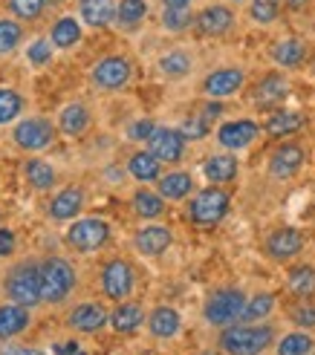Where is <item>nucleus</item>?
<instances>
[{"label": "nucleus", "mask_w": 315, "mask_h": 355, "mask_svg": "<svg viewBox=\"0 0 315 355\" xmlns=\"http://www.w3.org/2000/svg\"><path fill=\"white\" fill-rule=\"evenodd\" d=\"M9 12L17 17V21H35V17H41L44 9L49 6V0H6Z\"/></svg>", "instance_id": "37998d69"}, {"label": "nucleus", "mask_w": 315, "mask_h": 355, "mask_svg": "<svg viewBox=\"0 0 315 355\" xmlns=\"http://www.w3.org/2000/svg\"><path fill=\"white\" fill-rule=\"evenodd\" d=\"M194 0H162V6H191Z\"/></svg>", "instance_id": "603ef678"}, {"label": "nucleus", "mask_w": 315, "mask_h": 355, "mask_svg": "<svg viewBox=\"0 0 315 355\" xmlns=\"http://www.w3.org/2000/svg\"><path fill=\"white\" fill-rule=\"evenodd\" d=\"M133 78V64L125 55H104L93 64L90 69V81L104 93H116V90H125Z\"/></svg>", "instance_id": "6e6552de"}, {"label": "nucleus", "mask_w": 315, "mask_h": 355, "mask_svg": "<svg viewBox=\"0 0 315 355\" xmlns=\"http://www.w3.org/2000/svg\"><path fill=\"white\" fill-rule=\"evenodd\" d=\"M304 162H307V150L298 145V141H281V145L269 153L266 168H269L272 180L284 182V180H292V176L304 168Z\"/></svg>", "instance_id": "4468645a"}, {"label": "nucleus", "mask_w": 315, "mask_h": 355, "mask_svg": "<svg viewBox=\"0 0 315 355\" xmlns=\"http://www.w3.org/2000/svg\"><path fill=\"white\" fill-rule=\"evenodd\" d=\"M108 324H110V312L104 309L101 304H93V300L73 306V312L67 315V327L76 329V332H84V335H93V332H99L101 327H108Z\"/></svg>", "instance_id": "a211bd4d"}, {"label": "nucleus", "mask_w": 315, "mask_h": 355, "mask_svg": "<svg viewBox=\"0 0 315 355\" xmlns=\"http://www.w3.org/2000/svg\"><path fill=\"white\" fill-rule=\"evenodd\" d=\"M6 295L12 304H21L26 309L44 304V283H41V266L35 260H26L15 266L6 277Z\"/></svg>", "instance_id": "20e7f679"}, {"label": "nucleus", "mask_w": 315, "mask_h": 355, "mask_svg": "<svg viewBox=\"0 0 315 355\" xmlns=\"http://www.w3.org/2000/svg\"><path fill=\"white\" fill-rule=\"evenodd\" d=\"M237 173H240V162H237V156L235 153H212V156H205V162H203V176L212 185H229L237 180Z\"/></svg>", "instance_id": "412c9836"}, {"label": "nucleus", "mask_w": 315, "mask_h": 355, "mask_svg": "<svg viewBox=\"0 0 315 355\" xmlns=\"http://www.w3.org/2000/svg\"><path fill=\"white\" fill-rule=\"evenodd\" d=\"M180 133H182L188 141H203L208 133H212V119H205L200 110H197V113H191V116L182 119Z\"/></svg>", "instance_id": "79ce46f5"}, {"label": "nucleus", "mask_w": 315, "mask_h": 355, "mask_svg": "<svg viewBox=\"0 0 315 355\" xmlns=\"http://www.w3.org/2000/svg\"><path fill=\"white\" fill-rule=\"evenodd\" d=\"M269 58L281 69H298L309 58V46L301 38H281L269 46Z\"/></svg>", "instance_id": "6ab92c4d"}, {"label": "nucleus", "mask_w": 315, "mask_h": 355, "mask_svg": "<svg viewBox=\"0 0 315 355\" xmlns=\"http://www.w3.org/2000/svg\"><path fill=\"white\" fill-rule=\"evenodd\" d=\"M312 3V0H284V6L287 9H295V12H301V9H307Z\"/></svg>", "instance_id": "3c124183"}, {"label": "nucleus", "mask_w": 315, "mask_h": 355, "mask_svg": "<svg viewBox=\"0 0 315 355\" xmlns=\"http://www.w3.org/2000/svg\"><path fill=\"white\" fill-rule=\"evenodd\" d=\"M243 87H246V69L243 67H220L203 78L205 98H214V101H225V98L237 96Z\"/></svg>", "instance_id": "9b49d317"}, {"label": "nucleus", "mask_w": 315, "mask_h": 355, "mask_svg": "<svg viewBox=\"0 0 315 355\" xmlns=\"http://www.w3.org/2000/svg\"><path fill=\"white\" fill-rule=\"evenodd\" d=\"M315 338L307 329H295L287 332L281 341H275V355H312Z\"/></svg>", "instance_id": "c9c22d12"}, {"label": "nucleus", "mask_w": 315, "mask_h": 355, "mask_svg": "<svg viewBox=\"0 0 315 355\" xmlns=\"http://www.w3.org/2000/svg\"><path fill=\"white\" fill-rule=\"evenodd\" d=\"M165 197L160 191H151V188H139L133 197H130V208H133V214L136 217H142V220H148V223H153V220H160L162 214H165Z\"/></svg>", "instance_id": "bb28decb"}, {"label": "nucleus", "mask_w": 315, "mask_h": 355, "mask_svg": "<svg viewBox=\"0 0 315 355\" xmlns=\"http://www.w3.org/2000/svg\"><path fill=\"white\" fill-rule=\"evenodd\" d=\"M312 73H315V61H312Z\"/></svg>", "instance_id": "6e6d98bb"}, {"label": "nucleus", "mask_w": 315, "mask_h": 355, "mask_svg": "<svg viewBox=\"0 0 315 355\" xmlns=\"http://www.w3.org/2000/svg\"><path fill=\"white\" fill-rule=\"evenodd\" d=\"M289 98V78L284 73H266L252 87V104L260 110H278Z\"/></svg>", "instance_id": "2eb2a0df"}, {"label": "nucleus", "mask_w": 315, "mask_h": 355, "mask_svg": "<svg viewBox=\"0 0 315 355\" xmlns=\"http://www.w3.org/2000/svg\"><path fill=\"white\" fill-rule=\"evenodd\" d=\"M304 234L298 232L295 225H281V228H272L264 240V252L269 260L275 263H289L304 252Z\"/></svg>", "instance_id": "9d476101"}, {"label": "nucleus", "mask_w": 315, "mask_h": 355, "mask_svg": "<svg viewBox=\"0 0 315 355\" xmlns=\"http://www.w3.org/2000/svg\"><path fill=\"white\" fill-rule=\"evenodd\" d=\"M235 24H237V15L225 3H208L194 15V29L203 38H223V35H229L235 29Z\"/></svg>", "instance_id": "ddd939ff"}, {"label": "nucleus", "mask_w": 315, "mask_h": 355, "mask_svg": "<svg viewBox=\"0 0 315 355\" xmlns=\"http://www.w3.org/2000/svg\"><path fill=\"white\" fill-rule=\"evenodd\" d=\"M217 347L223 355H260L269 347H275V327L237 321L232 327L220 329Z\"/></svg>", "instance_id": "f257e3e1"}, {"label": "nucleus", "mask_w": 315, "mask_h": 355, "mask_svg": "<svg viewBox=\"0 0 315 355\" xmlns=\"http://www.w3.org/2000/svg\"><path fill=\"white\" fill-rule=\"evenodd\" d=\"M229 211H232L229 191L220 188V185H208V188L197 191L194 197L188 200L185 214H188V223L191 225H197V228H214V225H220L225 217H229Z\"/></svg>", "instance_id": "f03ea898"}, {"label": "nucleus", "mask_w": 315, "mask_h": 355, "mask_svg": "<svg viewBox=\"0 0 315 355\" xmlns=\"http://www.w3.org/2000/svg\"><path fill=\"white\" fill-rule=\"evenodd\" d=\"M12 252H15V234H12V228L0 225V257H9Z\"/></svg>", "instance_id": "de8ad7c7"}, {"label": "nucleus", "mask_w": 315, "mask_h": 355, "mask_svg": "<svg viewBox=\"0 0 315 355\" xmlns=\"http://www.w3.org/2000/svg\"><path fill=\"white\" fill-rule=\"evenodd\" d=\"M246 300H249V295L243 292V289H237V286H220V289H214L212 295L205 297V304H203V321L208 327H217V329L232 327V324H237L240 318H243Z\"/></svg>", "instance_id": "7ed1b4c3"}, {"label": "nucleus", "mask_w": 315, "mask_h": 355, "mask_svg": "<svg viewBox=\"0 0 315 355\" xmlns=\"http://www.w3.org/2000/svg\"><path fill=\"white\" fill-rule=\"evenodd\" d=\"M3 355H44V352L35 349V347H12V349H6Z\"/></svg>", "instance_id": "8fccbe9b"}, {"label": "nucleus", "mask_w": 315, "mask_h": 355, "mask_svg": "<svg viewBox=\"0 0 315 355\" xmlns=\"http://www.w3.org/2000/svg\"><path fill=\"white\" fill-rule=\"evenodd\" d=\"M197 355H223V352H212V349H205V352H197Z\"/></svg>", "instance_id": "864d4df0"}, {"label": "nucleus", "mask_w": 315, "mask_h": 355, "mask_svg": "<svg viewBox=\"0 0 315 355\" xmlns=\"http://www.w3.org/2000/svg\"><path fill=\"white\" fill-rule=\"evenodd\" d=\"M81 35L84 32H81V21H78V17L64 15V17H58V21L52 24L49 41H52V46H56V49H73V46H78Z\"/></svg>", "instance_id": "473e14b6"}, {"label": "nucleus", "mask_w": 315, "mask_h": 355, "mask_svg": "<svg viewBox=\"0 0 315 355\" xmlns=\"http://www.w3.org/2000/svg\"><path fill=\"white\" fill-rule=\"evenodd\" d=\"M21 113H24V96L12 90V87H0V128L12 124Z\"/></svg>", "instance_id": "ea45409f"}, {"label": "nucleus", "mask_w": 315, "mask_h": 355, "mask_svg": "<svg viewBox=\"0 0 315 355\" xmlns=\"http://www.w3.org/2000/svg\"><path fill=\"white\" fill-rule=\"evenodd\" d=\"M260 133H264V124H257L255 119H232L217 128V145L229 153H240V150H246Z\"/></svg>", "instance_id": "f8f14e48"}, {"label": "nucleus", "mask_w": 315, "mask_h": 355, "mask_svg": "<svg viewBox=\"0 0 315 355\" xmlns=\"http://www.w3.org/2000/svg\"><path fill=\"white\" fill-rule=\"evenodd\" d=\"M56 136H58V128L44 116H29L24 121H17L15 130H12L15 145L24 148V150H32V153L46 150L52 141H56Z\"/></svg>", "instance_id": "1a4fd4ad"}, {"label": "nucleus", "mask_w": 315, "mask_h": 355, "mask_svg": "<svg viewBox=\"0 0 315 355\" xmlns=\"http://www.w3.org/2000/svg\"><path fill=\"white\" fill-rule=\"evenodd\" d=\"M67 245L73 252H81V254H90V252H99V248L108 245L110 240V223L101 220V217H81V220H73L64 234Z\"/></svg>", "instance_id": "423d86ee"}, {"label": "nucleus", "mask_w": 315, "mask_h": 355, "mask_svg": "<svg viewBox=\"0 0 315 355\" xmlns=\"http://www.w3.org/2000/svg\"><path fill=\"white\" fill-rule=\"evenodd\" d=\"M148 332L153 335V338H160V341H171V338H177V335L182 332V315L173 309V306H156L148 312V321H145Z\"/></svg>", "instance_id": "aec40b11"}, {"label": "nucleus", "mask_w": 315, "mask_h": 355, "mask_svg": "<svg viewBox=\"0 0 315 355\" xmlns=\"http://www.w3.org/2000/svg\"><path fill=\"white\" fill-rule=\"evenodd\" d=\"M76 269L64 257H49L41 263V283H44V304H64L76 289Z\"/></svg>", "instance_id": "39448f33"}, {"label": "nucleus", "mask_w": 315, "mask_h": 355, "mask_svg": "<svg viewBox=\"0 0 315 355\" xmlns=\"http://www.w3.org/2000/svg\"><path fill=\"white\" fill-rule=\"evenodd\" d=\"M232 3H243V0H232Z\"/></svg>", "instance_id": "5fc2aeb1"}, {"label": "nucleus", "mask_w": 315, "mask_h": 355, "mask_svg": "<svg viewBox=\"0 0 315 355\" xmlns=\"http://www.w3.org/2000/svg\"><path fill=\"white\" fill-rule=\"evenodd\" d=\"M145 321H148V315H145L142 304H136V300H121L110 312V327L119 335H133L136 329H142Z\"/></svg>", "instance_id": "393cba45"}, {"label": "nucleus", "mask_w": 315, "mask_h": 355, "mask_svg": "<svg viewBox=\"0 0 315 355\" xmlns=\"http://www.w3.org/2000/svg\"><path fill=\"white\" fill-rule=\"evenodd\" d=\"M32 324L29 309L21 304H0V341L15 338Z\"/></svg>", "instance_id": "c85d7f7f"}, {"label": "nucleus", "mask_w": 315, "mask_h": 355, "mask_svg": "<svg viewBox=\"0 0 315 355\" xmlns=\"http://www.w3.org/2000/svg\"><path fill=\"white\" fill-rule=\"evenodd\" d=\"M78 17L93 29H108L116 24V3L113 0H78Z\"/></svg>", "instance_id": "a878e982"}, {"label": "nucleus", "mask_w": 315, "mask_h": 355, "mask_svg": "<svg viewBox=\"0 0 315 355\" xmlns=\"http://www.w3.org/2000/svg\"><path fill=\"white\" fill-rule=\"evenodd\" d=\"M275 306H278V297H275L272 292H255V295L246 300V309H243L240 321L260 324V321H266V318L275 312Z\"/></svg>", "instance_id": "f704fd0d"}, {"label": "nucleus", "mask_w": 315, "mask_h": 355, "mask_svg": "<svg viewBox=\"0 0 315 355\" xmlns=\"http://www.w3.org/2000/svg\"><path fill=\"white\" fill-rule=\"evenodd\" d=\"M52 41L49 38H38V41H32L29 46H26V61L32 64V67H49L52 64Z\"/></svg>", "instance_id": "a18cd8bd"}, {"label": "nucleus", "mask_w": 315, "mask_h": 355, "mask_svg": "<svg viewBox=\"0 0 315 355\" xmlns=\"http://www.w3.org/2000/svg\"><path fill=\"white\" fill-rule=\"evenodd\" d=\"M24 26L17 24V17H0V55H12L21 46Z\"/></svg>", "instance_id": "58836bf2"}, {"label": "nucleus", "mask_w": 315, "mask_h": 355, "mask_svg": "<svg viewBox=\"0 0 315 355\" xmlns=\"http://www.w3.org/2000/svg\"><path fill=\"white\" fill-rule=\"evenodd\" d=\"M156 69L171 78V81H177V78H185L191 76V69H194V58H191V52L185 49H168L160 55V61H156Z\"/></svg>", "instance_id": "2f4dec72"}, {"label": "nucleus", "mask_w": 315, "mask_h": 355, "mask_svg": "<svg viewBox=\"0 0 315 355\" xmlns=\"http://www.w3.org/2000/svg\"><path fill=\"white\" fill-rule=\"evenodd\" d=\"M99 283H101V292L104 297L116 300V304H121V300H128L136 289V269L130 266V260L125 257H113L101 266V275H99Z\"/></svg>", "instance_id": "0eeeda50"}, {"label": "nucleus", "mask_w": 315, "mask_h": 355, "mask_svg": "<svg viewBox=\"0 0 315 355\" xmlns=\"http://www.w3.org/2000/svg\"><path fill=\"white\" fill-rule=\"evenodd\" d=\"M128 173L133 176L136 182H142V185H148V182H156L162 176V162L156 159L148 148L145 150H136L130 159H128Z\"/></svg>", "instance_id": "cd10ccee"}, {"label": "nucleus", "mask_w": 315, "mask_h": 355, "mask_svg": "<svg viewBox=\"0 0 315 355\" xmlns=\"http://www.w3.org/2000/svg\"><path fill=\"white\" fill-rule=\"evenodd\" d=\"M58 355H87V352L81 349V344L69 341V344H61V347H58Z\"/></svg>", "instance_id": "09e8293b"}, {"label": "nucleus", "mask_w": 315, "mask_h": 355, "mask_svg": "<svg viewBox=\"0 0 315 355\" xmlns=\"http://www.w3.org/2000/svg\"><path fill=\"white\" fill-rule=\"evenodd\" d=\"M84 208V191L78 185H69L64 191H58L49 202V217L58 223H73Z\"/></svg>", "instance_id": "4be33fe9"}, {"label": "nucleus", "mask_w": 315, "mask_h": 355, "mask_svg": "<svg viewBox=\"0 0 315 355\" xmlns=\"http://www.w3.org/2000/svg\"><path fill=\"white\" fill-rule=\"evenodd\" d=\"M194 26V12L191 6H162V29L165 32H185Z\"/></svg>", "instance_id": "4c0bfd02"}, {"label": "nucleus", "mask_w": 315, "mask_h": 355, "mask_svg": "<svg viewBox=\"0 0 315 355\" xmlns=\"http://www.w3.org/2000/svg\"><path fill=\"white\" fill-rule=\"evenodd\" d=\"M284 0H249V17L257 26H269L281 15Z\"/></svg>", "instance_id": "a19ab883"}, {"label": "nucleus", "mask_w": 315, "mask_h": 355, "mask_svg": "<svg viewBox=\"0 0 315 355\" xmlns=\"http://www.w3.org/2000/svg\"><path fill=\"white\" fill-rule=\"evenodd\" d=\"M156 191H160L168 202H182L194 193V176L188 171H168L156 180Z\"/></svg>", "instance_id": "b1692460"}, {"label": "nucleus", "mask_w": 315, "mask_h": 355, "mask_svg": "<svg viewBox=\"0 0 315 355\" xmlns=\"http://www.w3.org/2000/svg\"><path fill=\"white\" fill-rule=\"evenodd\" d=\"M289 321L298 327V329H315V300H298L292 309H289Z\"/></svg>", "instance_id": "c03bdc74"}, {"label": "nucleus", "mask_w": 315, "mask_h": 355, "mask_svg": "<svg viewBox=\"0 0 315 355\" xmlns=\"http://www.w3.org/2000/svg\"><path fill=\"white\" fill-rule=\"evenodd\" d=\"M185 145H188V139L180 133V128H156V133L148 141V150L162 165H177L185 156Z\"/></svg>", "instance_id": "dca6fc26"}, {"label": "nucleus", "mask_w": 315, "mask_h": 355, "mask_svg": "<svg viewBox=\"0 0 315 355\" xmlns=\"http://www.w3.org/2000/svg\"><path fill=\"white\" fill-rule=\"evenodd\" d=\"M287 292L298 300L315 297V266L309 263H298L287 272Z\"/></svg>", "instance_id": "7c9ffc66"}, {"label": "nucleus", "mask_w": 315, "mask_h": 355, "mask_svg": "<svg viewBox=\"0 0 315 355\" xmlns=\"http://www.w3.org/2000/svg\"><path fill=\"white\" fill-rule=\"evenodd\" d=\"M90 121H93V116L87 110V104L73 101L58 113V130L64 136H81V133H87V128H90Z\"/></svg>", "instance_id": "c756f323"}, {"label": "nucleus", "mask_w": 315, "mask_h": 355, "mask_svg": "<svg viewBox=\"0 0 315 355\" xmlns=\"http://www.w3.org/2000/svg\"><path fill=\"white\" fill-rule=\"evenodd\" d=\"M148 17V0H119L116 3V26L119 29H139Z\"/></svg>", "instance_id": "72a5a7b5"}, {"label": "nucleus", "mask_w": 315, "mask_h": 355, "mask_svg": "<svg viewBox=\"0 0 315 355\" xmlns=\"http://www.w3.org/2000/svg\"><path fill=\"white\" fill-rule=\"evenodd\" d=\"M156 133V124H153V119H136L130 128H128V139L130 141H151V136Z\"/></svg>", "instance_id": "49530a36"}, {"label": "nucleus", "mask_w": 315, "mask_h": 355, "mask_svg": "<svg viewBox=\"0 0 315 355\" xmlns=\"http://www.w3.org/2000/svg\"><path fill=\"white\" fill-rule=\"evenodd\" d=\"M304 124H307L304 113L278 107V110H272V113L266 116V121H264V133L272 136V139H287V136H295L298 130H304Z\"/></svg>", "instance_id": "5701e85b"}, {"label": "nucleus", "mask_w": 315, "mask_h": 355, "mask_svg": "<svg viewBox=\"0 0 315 355\" xmlns=\"http://www.w3.org/2000/svg\"><path fill=\"white\" fill-rule=\"evenodd\" d=\"M173 243V232L162 223H148L133 234V248L142 257H160Z\"/></svg>", "instance_id": "f3484780"}, {"label": "nucleus", "mask_w": 315, "mask_h": 355, "mask_svg": "<svg viewBox=\"0 0 315 355\" xmlns=\"http://www.w3.org/2000/svg\"><path fill=\"white\" fill-rule=\"evenodd\" d=\"M24 176L35 191H49L52 185H56V171H52V165L44 162V159H26Z\"/></svg>", "instance_id": "e433bc0d"}]
</instances>
